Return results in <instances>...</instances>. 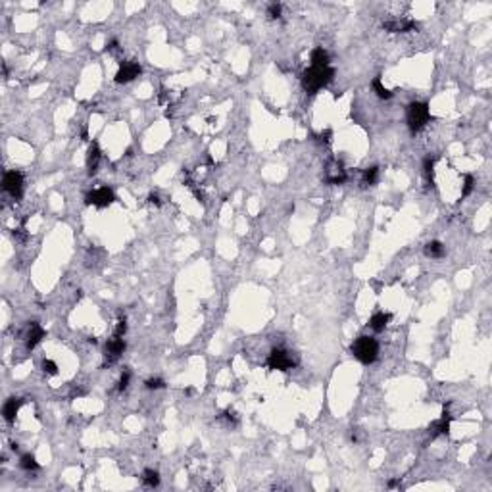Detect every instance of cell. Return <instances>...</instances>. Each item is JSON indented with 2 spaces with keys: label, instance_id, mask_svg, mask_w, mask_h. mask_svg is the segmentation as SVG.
Instances as JSON below:
<instances>
[{
  "label": "cell",
  "instance_id": "1",
  "mask_svg": "<svg viewBox=\"0 0 492 492\" xmlns=\"http://www.w3.org/2000/svg\"><path fill=\"white\" fill-rule=\"evenodd\" d=\"M335 77V69L333 67H310L302 73V87L306 88L310 94H316L323 87H327L329 83Z\"/></svg>",
  "mask_w": 492,
  "mask_h": 492
},
{
  "label": "cell",
  "instance_id": "2",
  "mask_svg": "<svg viewBox=\"0 0 492 492\" xmlns=\"http://www.w3.org/2000/svg\"><path fill=\"white\" fill-rule=\"evenodd\" d=\"M352 356L358 361H361L363 365H369L379 356V342L373 337L361 335L352 342Z\"/></svg>",
  "mask_w": 492,
  "mask_h": 492
},
{
  "label": "cell",
  "instance_id": "3",
  "mask_svg": "<svg viewBox=\"0 0 492 492\" xmlns=\"http://www.w3.org/2000/svg\"><path fill=\"white\" fill-rule=\"evenodd\" d=\"M406 121L412 133H419L425 129L427 123L431 121V110L427 102H412L406 110Z\"/></svg>",
  "mask_w": 492,
  "mask_h": 492
},
{
  "label": "cell",
  "instance_id": "4",
  "mask_svg": "<svg viewBox=\"0 0 492 492\" xmlns=\"http://www.w3.org/2000/svg\"><path fill=\"white\" fill-rule=\"evenodd\" d=\"M296 365L294 358L290 356V352L284 348H273L269 358H267V367L269 369H277V371H288Z\"/></svg>",
  "mask_w": 492,
  "mask_h": 492
},
{
  "label": "cell",
  "instance_id": "5",
  "mask_svg": "<svg viewBox=\"0 0 492 492\" xmlns=\"http://www.w3.org/2000/svg\"><path fill=\"white\" fill-rule=\"evenodd\" d=\"M2 186L8 194H12L16 200H20L23 194V175L20 171H6L2 177Z\"/></svg>",
  "mask_w": 492,
  "mask_h": 492
},
{
  "label": "cell",
  "instance_id": "6",
  "mask_svg": "<svg viewBox=\"0 0 492 492\" xmlns=\"http://www.w3.org/2000/svg\"><path fill=\"white\" fill-rule=\"evenodd\" d=\"M114 200H116V194H114V190L108 188V186L94 188V190H90L87 194V204H92L96 208H108Z\"/></svg>",
  "mask_w": 492,
  "mask_h": 492
},
{
  "label": "cell",
  "instance_id": "7",
  "mask_svg": "<svg viewBox=\"0 0 492 492\" xmlns=\"http://www.w3.org/2000/svg\"><path fill=\"white\" fill-rule=\"evenodd\" d=\"M325 181L331 183V185H342L346 181V169L342 162L339 160H331L327 165H325Z\"/></svg>",
  "mask_w": 492,
  "mask_h": 492
},
{
  "label": "cell",
  "instance_id": "8",
  "mask_svg": "<svg viewBox=\"0 0 492 492\" xmlns=\"http://www.w3.org/2000/svg\"><path fill=\"white\" fill-rule=\"evenodd\" d=\"M125 352V340L121 337H114L106 344V354H104V365H112L120 360V356Z\"/></svg>",
  "mask_w": 492,
  "mask_h": 492
},
{
  "label": "cell",
  "instance_id": "9",
  "mask_svg": "<svg viewBox=\"0 0 492 492\" xmlns=\"http://www.w3.org/2000/svg\"><path fill=\"white\" fill-rule=\"evenodd\" d=\"M142 67L139 62H123L118 69V73H116V83H129L133 79H137V77L141 75Z\"/></svg>",
  "mask_w": 492,
  "mask_h": 492
},
{
  "label": "cell",
  "instance_id": "10",
  "mask_svg": "<svg viewBox=\"0 0 492 492\" xmlns=\"http://www.w3.org/2000/svg\"><path fill=\"white\" fill-rule=\"evenodd\" d=\"M417 23L414 20H406V18H394V20H386L383 22V29L388 33H408L414 31Z\"/></svg>",
  "mask_w": 492,
  "mask_h": 492
},
{
  "label": "cell",
  "instance_id": "11",
  "mask_svg": "<svg viewBox=\"0 0 492 492\" xmlns=\"http://www.w3.org/2000/svg\"><path fill=\"white\" fill-rule=\"evenodd\" d=\"M44 337H46V331L41 327V323L31 321V323L27 325V333H25V346H27V350H33L35 346H37Z\"/></svg>",
  "mask_w": 492,
  "mask_h": 492
},
{
  "label": "cell",
  "instance_id": "12",
  "mask_svg": "<svg viewBox=\"0 0 492 492\" xmlns=\"http://www.w3.org/2000/svg\"><path fill=\"white\" fill-rule=\"evenodd\" d=\"M100 160H102V152H100V146L96 144V142H92V144L88 146V152H87V169H88V175H94V173L99 171Z\"/></svg>",
  "mask_w": 492,
  "mask_h": 492
},
{
  "label": "cell",
  "instance_id": "13",
  "mask_svg": "<svg viewBox=\"0 0 492 492\" xmlns=\"http://www.w3.org/2000/svg\"><path fill=\"white\" fill-rule=\"evenodd\" d=\"M450 423H452V416L448 414V410H446V406H444V412H442V417L433 423L431 427V431H433V438L440 437V435H448L450 433Z\"/></svg>",
  "mask_w": 492,
  "mask_h": 492
},
{
  "label": "cell",
  "instance_id": "14",
  "mask_svg": "<svg viewBox=\"0 0 492 492\" xmlns=\"http://www.w3.org/2000/svg\"><path fill=\"white\" fill-rule=\"evenodd\" d=\"M20 408H22V400L20 398H10L4 408H2V416L6 419V423H14L16 421V416H18V412H20Z\"/></svg>",
  "mask_w": 492,
  "mask_h": 492
},
{
  "label": "cell",
  "instance_id": "15",
  "mask_svg": "<svg viewBox=\"0 0 492 492\" xmlns=\"http://www.w3.org/2000/svg\"><path fill=\"white\" fill-rule=\"evenodd\" d=\"M388 321H390V314H384V312H377V314H373L371 319H369V327L375 331V333H383L386 325H388Z\"/></svg>",
  "mask_w": 492,
  "mask_h": 492
},
{
  "label": "cell",
  "instance_id": "16",
  "mask_svg": "<svg viewBox=\"0 0 492 492\" xmlns=\"http://www.w3.org/2000/svg\"><path fill=\"white\" fill-rule=\"evenodd\" d=\"M425 256L427 258H433V260H440L444 254H446V248H444V244L438 241H431L425 244Z\"/></svg>",
  "mask_w": 492,
  "mask_h": 492
},
{
  "label": "cell",
  "instance_id": "17",
  "mask_svg": "<svg viewBox=\"0 0 492 492\" xmlns=\"http://www.w3.org/2000/svg\"><path fill=\"white\" fill-rule=\"evenodd\" d=\"M312 66L314 67H327L329 66V52L325 48H314L312 52Z\"/></svg>",
  "mask_w": 492,
  "mask_h": 492
},
{
  "label": "cell",
  "instance_id": "18",
  "mask_svg": "<svg viewBox=\"0 0 492 492\" xmlns=\"http://www.w3.org/2000/svg\"><path fill=\"white\" fill-rule=\"evenodd\" d=\"M377 181H379V167H377V165L363 169V177H361V183H363V185L373 186Z\"/></svg>",
  "mask_w": 492,
  "mask_h": 492
},
{
  "label": "cell",
  "instance_id": "19",
  "mask_svg": "<svg viewBox=\"0 0 492 492\" xmlns=\"http://www.w3.org/2000/svg\"><path fill=\"white\" fill-rule=\"evenodd\" d=\"M371 87H373V90H375V94H377L379 99H383V100L392 99V92H390V90H388V88H386V87H384V85H383V83H381V77H375V79H373Z\"/></svg>",
  "mask_w": 492,
  "mask_h": 492
},
{
  "label": "cell",
  "instance_id": "20",
  "mask_svg": "<svg viewBox=\"0 0 492 492\" xmlns=\"http://www.w3.org/2000/svg\"><path fill=\"white\" fill-rule=\"evenodd\" d=\"M142 482H144L146 486H150V488L158 486V484H160V473L154 469H146L144 473H142Z\"/></svg>",
  "mask_w": 492,
  "mask_h": 492
},
{
  "label": "cell",
  "instance_id": "21",
  "mask_svg": "<svg viewBox=\"0 0 492 492\" xmlns=\"http://www.w3.org/2000/svg\"><path fill=\"white\" fill-rule=\"evenodd\" d=\"M20 465H22V469H25V471L39 469V463H37L35 456H31V454H25V456H22V461H20Z\"/></svg>",
  "mask_w": 492,
  "mask_h": 492
},
{
  "label": "cell",
  "instance_id": "22",
  "mask_svg": "<svg viewBox=\"0 0 492 492\" xmlns=\"http://www.w3.org/2000/svg\"><path fill=\"white\" fill-rule=\"evenodd\" d=\"M219 419H223L229 427H235L237 423H239V417H237V414H235L233 410H225V412L219 416Z\"/></svg>",
  "mask_w": 492,
  "mask_h": 492
},
{
  "label": "cell",
  "instance_id": "23",
  "mask_svg": "<svg viewBox=\"0 0 492 492\" xmlns=\"http://www.w3.org/2000/svg\"><path fill=\"white\" fill-rule=\"evenodd\" d=\"M423 173L427 175L429 181H433V173H435V160L433 158H425L423 160Z\"/></svg>",
  "mask_w": 492,
  "mask_h": 492
},
{
  "label": "cell",
  "instance_id": "24",
  "mask_svg": "<svg viewBox=\"0 0 492 492\" xmlns=\"http://www.w3.org/2000/svg\"><path fill=\"white\" fill-rule=\"evenodd\" d=\"M465 183H463V188H461V198L469 196L471 192H473V185H475V181H473V177L471 175H465Z\"/></svg>",
  "mask_w": 492,
  "mask_h": 492
},
{
  "label": "cell",
  "instance_id": "25",
  "mask_svg": "<svg viewBox=\"0 0 492 492\" xmlns=\"http://www.w3.org/2000/svg\"><path fill=\"white\" fill-rule=\"evenodd\" d=\"M129 381H131V371H127V369H125V371L121 373V379H120V383H118V390H120V392L127 390Z\"/></svg>",
  "mask_w": 492,
  "mask_h": 492
},
{
  "label": "cell",
  "instance_id": "26",
  "mask_svg": "<svg viewBox=\"0 0 492 492\" xmlns=\"http://www.w3.org/2000/svg\"><path fill=\"white\" fill-rule=\"evenodd\" d=\"M125 331H127V319L120 316L118 323H116V331H114V337H123V335H125Z\"/></svg>",
  "mask_w": 492,
  "mask_h": 492
},
{
  "label": "cell",
  "instance_id": "27",
  "mask_svg": "<svg viewBox=\"0 0 492 492\" xmlns=\"http://www.w3.org/2000/svg\"><path fill=\"white\" fill-rule=\"evenodd\" d=\"M144 384H146V388H148V390H158V388H164V386H165V383L160 379V377H152V379H148Z\"/></svg>",
  "mask_w": 492,
  "mask_h": 492
},
{
  "label": "cell",
  "instance_id": "28",
  "mask_svg": "<svg viewBox=\"0 0 492 492\" xmlns=\"http://www.w3.org/2000/svg\"><path fill=\"white\" fill-rule=\"evenodd\" d=\"M281 12H283V6L277 4V2H273V4H269V8H267V16H269L271 20H277V18H281Z\"/></svg>",
  "mask_w": 492,
  "mask_h": 492
},
{
  "label": "cell",
  "instance_id": "29",
  "mask_svg": "<svg viewBox=\"0 0 492 492\" xmlns=\"http://www.w3.org/2000/svg\"><path fill=\"white\" fill-rule=\"evenodd\" d=\"M43 371L46 375H58V365L52 360H43Z\"/></svg>",
  "mask_w": 492,
  "mask_h": 492
},
{
  "label": "cell",
  "instance_id": "30",
  "mask_svg": "<svg viewBox=\"0 0 492 492\" xmlns=\"http://www.w3.org/2000/svg\"><path fill=\"white\" fill-rule=\"evenodd\" d=\"M148 204H154V206H160L162 202H160V198L156 196V194H150V196H148Z\"/></svg>",
  "mask_w": 492,
  "mask_h": 492
},
{
  "label": "cell",
  "instance_id": "31",
  "mask_svg": "<svg viewBox=\"0 0 492 492\" xmlns=\"http://www.w3.org/2000/svg\"><path fill=\"white\" fill-rule=\"evenodd\" d=\"M106 50H108V52H114V50H118V41H112Z\"/></svg>",
  "mask_w": 492,
  "mask_h": 492
},
{
  "label": "cell",
  "instance_id": "32",
  "mask_svg": "<svg viewBox=\"0 0 492 492\" xmlns=\"http://www.w3.org/2000/svg\"><path fill=\"white\" fill-rule=\"evenodd\" d=\"M398 484H400V481H398V479H394V481L388 482V486H390V488H394V486H398Z\"/></svg>",
  "mask_w": 492,
  "mask_h": 492
}]
</instances>
